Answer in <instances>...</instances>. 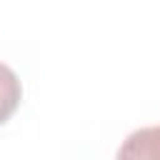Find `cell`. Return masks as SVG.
<instances>
[{
  "label": "cell",
  "mask_w": 160,
  "mask_h": 160,
  "mask_svg": "<svg viewBox=\"0 0 160 160\" xmlns=\"http://www.w3.org/2000/svg\"><path fill=\"white\" fill-rule=\"evenodd\" d=\"M115 160H160V125L132 130L122 140Z\"/></svg>",
  "instance_id": "obj_1"
},
{
  "label": "cell",
  "mask_w": 160,
  "mask_h": 160,
  "mask_svg": "<svg viewBox=\"0 0 160 160\" xmlns=\"http://www.w3.org/2000/svg\"><path fill=\"white\" fill-rule=\"evenodd\" d=\"M22 100V85L15 70L0 62V125H5Z\"/></svg>",
  "instance_id": "obj_2"
}]
</instances>
